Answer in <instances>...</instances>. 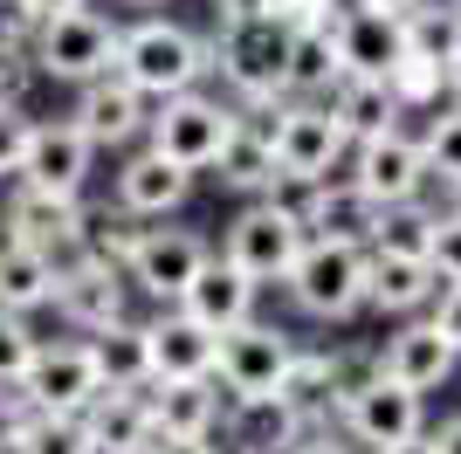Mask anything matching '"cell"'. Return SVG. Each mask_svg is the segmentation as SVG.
I'll use <instances>...</instances> for the list:
<instances>
[{"label": "cell", "instance_id": "1", "mask_svg": "<svg viewBox=\"0 0 461 454\" xmlns=\"http://www.w3.org/2000/svg\"><path fill=\"white\" fill-rule=\"evenodd\" d=\"M207 69H213V49L193 35V28L166 21V14H145V21H131V28L117 35V76H124L138 96L173 104V96L200 90Z\"/></svg>", "mask_w": 461, "mask_h": 454}, {"label": "cell", "instance_id": "2", "mask_svg": "<svg viewBox=\"0 0 461 454\" xmlns=\"http://www.w3.org/2000/svg\"><path fill=\"white\" fill-rule=\"evenodd\" d=\"M303 248H310V234H303V213L296 207H283V200H249V207L228 221L221 262L262 289V283H289V268L303 262Z\"/></svg>", "mask_w": 461, "mask_h": 454}, {"label": "cell", "instance_id": "3", "mask_svg": "<svg viewBox=\"0 0 461 454\" xmlns=\"http://www.w3.org/2000/svg\"><path fill=\"white\" fill-rule=\"evenodd\" d=\"M234 132H241V111H234V104H221V96H207V90H186V96H173V104L152 111L145 151H158V159L179 166V172H207V166H221V151H228Z\"/></svg>", "mask_w": 461, "mask_h": 454}, {"label": "cell", "instance_id": "4", "mask_svg": "<svg viewBox=\"0 0 461 454\" xmlns=\"http://www.w3.org/2000/svg\"><path fill=\"white\" fill-rule=\"evenodd\" d=\"M372 296V255L366 248H330V241H310L303 262L289 268V303L317 323H345L358 317Z\"/></svg>", "mask_w": 461, "mask_h": 454}, {"label": "cell", "instance_id": "5", "mask_svg": "<svg viewBox=\"0 0 461 454\" xmlns=\"http://www.w3.org/2000/svg\"><path fill=\"white\" fill-rule=\"evenodd\" d=\"M269 145H276V172L296 186H330V172L351 159V138L338 132V117L317 96H289L269 124Z\"/></svg>", "mask_w": 461, "mask_h": 454}, {"label": "cell", "instance_id": "6", "mask_svg": "<svg viewBox=\"0 0 461 454\" xmlns=\"http://www.w3.org/2000/svg\"><path fill=\"white\" fill-rule=\"evenodd\" d=\"M289 365H296L289 331H276V323L255 317V323H241V331L221 338V365H213V378H221V393L249 413V406H276V399H283Z\"/></svg>", "mask_w": 461, "mask_h": 454}, {"label": "cell", "instance_id": "7", "mask_svg": "<svg viewBox=\"0 0 461 454\" xmlns=\"http://www.w3.org/2000/svg\"><path fill=\"white\" fill-rule=\"evenodd\" d=\"M117 28L111 14H96V7H83V14H62V21H41L35 28V76H56V83H104V76L117 69Z\"/></svg>", "mask_w": 461, "mask_h": 454}, {"label": "cell", "instance_id": "8", "mask_svg": "<svg viewBox=\"0 0 461 454\" xmlns=\"http://www.w3.org/2000/svg\"><path fill=\"white\" fill-rule=\"evenodd\" d=\"M213 69L228 76V90L241 104H289V35L269 21H249V28H221L207 41Z\"/></svg>", "mask_w": 461, "mask_h": 454}, {"label": "cell", "instance_id": "9", "mask_svg": "<svg viewBox=\"0 0 461 454\" xmlns=\"http://www.w3.org/2000/svg\"><path fill=\"white\" fill-rule=\"evenodd\" d=\"M427 434V406L420 393H406V386H385L379 372L345 399V440L351 448H372V454H393L406 440Z\"/></svg>", "mask_w": 461, "mask_h": 454}, {"label": "cell", "instance_id": "10", "mask_svg": "<svg viewBox=\"0 0 461 454\" xmlns=\"http://www.w3.org/2000/svg\"><path fill=\"white\" fill-rule=\"evenodd\" d=\"M207 262H213V248H207L200 227H145V241H138V255H131L124 276H131L152 303H173L179 310V296L200 283Z\"/></svg>", "mask_w": 461, "mask_h": 454}, {"label": "cell", "instance_id": "11", "mask_svg": "<svg viewBox=\"0 0 461 454\" xmlns=\"http://www.w3.org/2000/svg\"><path fill=\"white\" fill-rule=\"evenodd\" d=\"M96 393H104V378H96L90 344H41L28 378H21L28 413H90Z\"/></svg>", "mask_w": 461, "mask_h": 454}, {"label": "cell", "instance_id": "12", "mask_svg": "<svg viewBox=\"0 0 461 454\" xmlns=\"http://www.w3.org/2000/svg\"><path fill=\"white\" fill-rule=\"evenodd\" d=\"M427 151H420V138H406V132H393V138H372V145H358L351 151V186L366 193L372 207H406V200H420L427 193Z\"/></svg>", "mask_w": 461, "mask_h": 454}, {"label": "cell", "instance_id": "13", "mask_svg": "<svg viewBox=\"0 0 461 454\" xmlns=\"http://www.w3.org/2000/svg\"><path fill=\"white\" fill-rule=\"evenodd\" d=\"M90 159H96L90 138H83L69 117H49V124H35V138H28V159H21L14 186L49 193V200H77L83 179H90Z\"/></svg>", "mask_w": 461, "mask_h": 454}, {"label": "cell", "instance_id": "14", "mask_svg": "<svg viewBox=\"0 0 461 454\" xmlns=\"http://www.w3.org/2000/svg\"><path fill=\"white\" fill-rule=\"evenodd\" d=\"M372 372H379L385 386H406V393H434V386L455 372V344H447L427 317H413L372 351Z\"/></svg>", "mask_w": 461, "mask_h": 454}, {"label": "cell", "instance_id": "15", "mask_svg": "<svg viewBox=\"0 0 461 454\" xmlns=\"http://www.w3.org/2000/svg\"><path fill=\"white\" fill-rule=\"evenodd\" d=\"M145 365H152V386H173V378H213V365H221V338L200 331L186 310H166V317L145 323Z\"/></svg>", "mask_w": 461, "mask_h": 454}, {"label": "cell", "instance_id": "16", "mask_svg": "<svg viewBox=\"0 0 461 454\" xmlns=\"http://www.w3.org/2000/svg\"><path fill=\"white\" fill-rule=\"evenodd\" d=\"M69 124H77L83 138H90L96 151H117V145H131L138 132H152V111H145V96L124 83V76H104V83H83L77 96V111H69Z\"/></svg>", "mask_w": 461, "mask_h": 454}, {"label": "cell", "instance_id": "17", "mask_svg": "<svg viewBox=\"0 0 461 454\" xmlns=\"http://www.w3.org/2000/svg\"><path fill=\"white\" fill-rule=\"evenodd\" d=\"M303 234L310 241H330V248H366L379 241V207H372L366 193L351 186V179H330V186H310L303 207Z\"/></svg>", "mask_w": 461, "mask_h": 454}, {"label": "cell", "instance_id": "18", "mask_svg": "<svg viewBox=\"0 0 461 454\" xmlns=\"http://www.w3.org/2000/svg\"><path fill=\"white\" fill-rule=\"evenodd\" d=\"M56 310L77 331H117L124 323V268H104L90 262V255H77V262H62V283H56Z\"/></svg>", "mask_w": 461, "mask_h": 454}, {"label": "cell", "instance_id": "19", "mask_svg": "<svg viewBox=\"0 0 461 454\" xmlns=\"http://www.w3.org/2000/svg\"><path fill=\"white\" fill-rule=\"evenodd\" d=\"M0 227H7V241L41 248V255H56V248H77V255H83V227H90V213H83L77 200H49V193L14 186Z\"/></svg>", "mask_w": 461, "mask_h": 454}, {"label": "cell", "instance_id": "20", "mask_svg": "<svg viewBox=\"0 0 461 454\" xmlns=\"http://www.w3.org/2000/svg\"><path fill=\"white\" fill-rule=\"evenodd\" d=\"M330 117H338V132L351 138V151L372 145V138H393L400 132V104H393V90L385 83H372V76H330V90L317 96Z\"/></svg>", "mask_w": 461, "mask_h": 454}, {"label": "cell", "instance_id": "21", "mask_svg": "<svg viewBox=\"0 0 461 454\" xmlns=\"http://www.w3.org/2000/svg\"><path fill=\"white\" fill-rule=\"evenodd\" d=\"M193 200V172L166 166L158 151H131L124 172H117V207L131 213V221H166Z\"/></svg>", "mask_w": 461, "mask_h": 454}, {"label": "cell", "instance_id": "22", "mask_svg": "<svg viewBox=\"0 0 461 454\" xmlns=\"http://www.w3.org/2000/svg\"><path fill=\"white\" fill-rule=\"evenodd\" d=\"M158 440H213L221 420V378H173V386H145Z\"/></svg>", "mask_w": 461, "mask_h": 454}, {"label": "cell", "instance_id": "23", "mask_svg": "<svg viewBox=\"0 0 461 454\" xmlns=\"http://www.w3.org/2000/svg\"><path fill=\"white\" fill-rule=\"evenodd\" d=\"M179 310H186L200 331H213V338H228V331H241V323H255V283L249 276H234L221 255H213L207 268H200V283L179 296Z\"/></svg>", "mask_w": 461, "mask_h": 454}, {"label": "cell", "instance_id": "24", "mask_svg": "<svg viewBox=\"0 0 461 454\" xmlns=\"http://www.w3.org/2000/svg\"><path fill=\"white\" fill-rule=\"evenodd\" d=\"M330 41H338V69H345V76H372V83H385V76L400 69V21H379V14L345 7L338 28H330Z\"/></svg>", "mask_w": 461, "mask_h": 454}, {"label": "cell", "instance_id": "25", "mask_svg": "<svg viewBox=\"0 0 461 454\" xmlns=\"http://www.w3.org/2000/svg\"><path fill=\"white\" fill-rule=\"evenodd\" d=\"M83 427H90L96 454H152L158 448V427H152L145 393H96V406L83 413Z\"/></svg>", "mask_w": 461, "mask_h": 454}, {"label": "cell", "instance_id": "26", "mask_svg": "<svg viewBox=\"0 0 461 454\" xmlns=\"http://www.w3.org/2000/svg\"><path fill=\"white\" fill-rule=\"evenodd\" d=\"M221 186L241 193V200H276V186H283V172H276V145H269V124H255V117H241V132L228 138V151H221Z\"/></svg>", "mask_w": 461, "mask_h": 454}, {"label": "cell", "instance_id": "27", "mask_svg": "<svg viewBox=\"0 0 461 454\" xmlns=\"http://www.w3.org/2000/svg\"><path fill=\"white\" fill-rule=\"evenodd\" d=\"M56 283H62L56 255L21 248V241L0 248V317H28V310H41V303H56Z\"/></svg>", "mask_w": 461, "mask_h": 454}, {"label": "cell", "instance_id": "28", "mask_svg": "<svg viewBox=\"0 0 461 454\" xmlns=\"http://www.w3.org/2000/svg\"><path fill=\"white\" fill-rule=\"evenodd\" d=\"M434 289H441V276H434V262H406V255H372V310H385V317H406L413 323V310H427L434 303Z\"/></svg>", "mask_w": 461, "mask_h": 454}, {"label": "cell", "instance_id": "29", "mask_svg": "<svg viewBox=\"0 0 461 454\" xmlns=\"http://www.w3.org/2000/svg\"><path fill=\"white\" fill-rule=\"evenodd\" d=\"M90 359H96V378H104V393H145L152 386V365H145V323H117V331H96Z\"/></svg>", "mask_w": 461, "mask_h": 454}, {"label": "cell", "instance_id": "30", "mask_svg": "<svg viewBox=\"0 0 461 454\" xmlns=\"http://www.w3.org/2000/svg\"><path fill=\"white\" fill-rule=\"evenodd\" d=\"M400 56L406 62H427V69H441L461 56V7L447 0V7H434V0H420L413 14L400 21Z\"/></svg>", "mask_w": 461, "mask_h": 454}, {"label": "cell", "instance_id": "31", "mask_svg": "<svg viewBox=\"0 0 461 454\" xmlns=\"http://www.w3.org/2000/svg\"><path fill=\"white\" fill-rule=\"evenodd\" d=\"M434 221H441V207H427V200L385 207V213H379V241H372V255H406V262H427V255H434Z\"/></svg>", "mask_w": 461, "mask_h": 454}, {"label": "cell", "instance_id": "32", "mask_svg": "<svg viewBox=\"0 0 461 454\" xmlns=\"http://www.w3.org/2000/svg\"><path fill=\"white\" fill-rule=\"evenodd\" d=\"M138 241H145V221H131V213L117 207V213H96L90 227H83V255L104 268H131Z\"/></svg>", "mask_w": 461, "mask_h": 454}, {"label": "cell", "instance_id": "33", "mask_svg": "<svg viewBox=\"0 0 461 454\" xmlns=\"http://www.w3.org/2000/svg\"><path fill=\"white\" fill-rule=\"evenodd\" d=\"M330 76H338V41L330 35L289 41V96H324Z\"/></svg>", "mask_w": 461, "mask_h": 454}, {"label": "cell", "instance_id": "34", "mask_svg": "<svg viewBox=\"0 0 461 454\" xmlns=\"http://www.w3.org/2000/svg\"><path fill=\"white\" fill-rule=\"evenodd\" d=\"M14 454H96V448H90L83 413H35L28 427H21V448Z\"/></svg>", "mask_w": 461, "mask_h": 454}, {"label": "cell", "instance_id": "35", "mask_svg": "<svg viewBox=\"0 0 461 454\" xmlns=\"http://www.w3.org/2000/svg\"><path fill=\"white\" fill-rule=\"evenodd\" d=\"M338 14H345V7H338V0H269V28H283L289 41H303V35H330V28H338Z\"/></svg>", "mask_w": 461, "mask_h": 454}, {"label": "cell", "instance_id": "36", "mask_svg": "<svg viewBox=\"0 0 461 454\" xmlns=\"http://www.w3.org/2000/svg\"><path fill=\"white\" fill-rule=\"evenodd\" d=\"M420 151H427V172H434V179L461 186V111L434 117V124H427V138H420Z\"/></svg>", "mask_w": 461, "mask_h": 454}, {"label": "cell", "instance_id": "37", "mask_svg": "<svg viewBox=\"0 0 461 454\" xmlns=\"http://www.w3.org/2000/svg\"><path fill=\"white\" fill-rule=\"evenodd\" d=\"M385 90H393V104H400V111H427V104H441L447 76L427 69V62H406V56H400V69L385 76Z\"/></svg>", "mask_w": 461, "mask_h": 454}, {"label": "cell", "instance_id": "38", "mask_svg": "<svg viewBox=\"0 0 461 454\" xmlns=\"http://www.w3.org/2000/svg\"><path fill=\"white\" fill-rule=\"evenodd\" d=\"M41 338L28 331L21 317H0V386H21L28 378V365H35Z\"/></svg>", "mask_w": 461, "mask_h": 454}, {"label": "cell", "instance_id": "39", "mask_svg": "<svg viewBox=\"0 0 461 454\" xmlns=\"http://www.w3.org/2000/svg\"><path fill=\"white\" fill-rule=\"evenodd\" d=\"M28 138H35V117H28V111H7V104H0V179H21Z\"/></svg>", "mask_w": 461, "mask_h": 454}, {"label": "cell", "instance_id": "40", "mask_svg": "<svg viewBox=\"0 0 461 454\" xmlns=\"http://www.w3.org/2000/svg\"><path fill=\"white\" fill-rule=\"evenodd\" d=\"M427 262H434L441 283H461V207H447L441 221H434V255H427Z\"/></svg>", "mask_w": 461, "mask_h": 454}, {"label": "cell", "instance_id": "41", "mask_svg": "<svg viewBox=\"0 0 461 454\" xmlns=\"http://www.w3.org/2000/svg\"><path fill=\"white\" fill-rule=\"evenodd\" d=\"M28 83H35V56L28 49H0V104L28 111Z\"/></svg>", "mask_w": 461, "mask_h": 454}, {"label": "cell", "instance_id": "42", "mask_svg": "<svg viewBox=\"0 0 461 454\" xmlns=\"http://www.w3.org/2000/svg\"><path fill=\"white\" fill-rule=\"evenodd\" d=\"M28 399H21V386H0V454H14L21 448V427H28Z\"/></svg>", "mask_w": 461, "mask_h": 454}, {"label": "cell", "instance_id": "43", "mask_svg": "<svg viewBox=\"0 0 461 454\" xmlns=\"http://www.w3.org/2000/svg\"><path fill=\"white\" fill-rule=\"evenodd\" d=\"M427 323L455 344V359H461V283H441V289H434V317H427Z\"/></svg>", "mask_w": 461, "mask_h": 454}, {"label": "cell", "instance_id": "44", "mask_svg": "<svg viewBox=\"0 0 461 454\" xmlns=\"http://www.w3.org/2000/svg\"><path fill=\"white\" fill-rule=\"evenodd\" d=\"M0 49H35V21L21 0H0Z\"/></svg>", "mask_w": 461, "mask_h": 454}, {"label": "cell", "instance_id": "45", "mask_svg": "<svg viewBox=\"0 0 461 454\" xmlns=\"http://www.w3.org/2000/svg\"><path fill=\"white\" fill-rule=\"evenodd\" d=\"M269 14V0H213V21L221 28H249V21Z\"/></svg>", "mask_w": 461, "mask_h": 454}, {"label": "cell", "instance_id": "46", "mask_svg": "<svg viewBox=\"0 0 461 454\" xmlns=\"http://www.w3.org/2000/svg\"><path fill=\"white\" fill-rule=\"evenodd\" d=\"M289 454H358V448H351L345 434H324V427H310V434L296 440V448H289Z\"/></svg>", "mask_w": 461, "mask_h": 454}, {"label": "cell", "instance_id": "47", "mask_svg": "<svg viewBox=\"0 0 461 454\" xmlns=\"http://www.w3.org/2000/svg\"><path fill=\"white\" fill-rule=\"evenodd\" d=\"M21 7H28V21H62V14H83V7H90V0H21Z\"/></svg>", "mask_w": 461, "mask_h": 454}, {"label": "cell", "instance_id": "48", "mask_svg": "<svg viewBox=\"0 0 461 454\" xmlns=\"http://www.w3.org/2000/svg\"><path fill=\"white\" fill-rule=\"evenodd\" d=\"M351 7H358V14H379V21H406L420 0H351Z\"/></svg>", "mask_w": 461, "mask_h": 454}, {"label": "cell", "instance_id": "49", "mask_svg": "<svg viewBox=\"0 0 461 454\" xmlns=\"http://www.w3.org/2000/svg\"><path fill=\"white\" fill-rule=\"evenodd\" d=\"M427 440H434V454H461V413H447Z\"/></svg>", "mask_w": 461, "mask_h": 454}, {"label": "cell", "instance_id": "50", "mask_svg": "<svg viewBox=\"0 0 461 454\" xmlns=\"http://www.w3.org/2000/svg\"><path fill=\"white\" fill-rule=\"evenodd\" d=\"M152 454H221V448H213V440H158Z\"/></svg>", "mask_w": 461, "mask_h": 454}, {"label": "cell", "instance_id": "51", "mask_svg": "<svg viewBox=\"0 0 461 454\" xmlns=\"http://www.w3.org/2000/svg\"><path fill=\"white\" fill-rule=\"evenodd\" d=\"M447 111H461V56L447 62Z\"/></svg>", "mask_w": 461, "mask_h": 454}, {"label": "cell", "instance_id": "52", "mask_svg": "<svg viewBox=\"0 0 461 454\" xmlns=\"http://www.w3.org/2000/svg\"><path fill=\"white\" fill-rule=\"evenodd\" d=\"M393 454H434V440L420 434V440H406V448H393Z\"/></svg>", "mask_w": 461, "mask_h": 454}, {"label": "cell", "instance_id": "53", "mask_svg": "<svg viewBox=\"0 0 461 454\" xmlns=\"http://www.w3.org/2000/svg\"><path fill=\"white\" fill-rule=\"evenodd\" d=\"M131 7H166V0H131Z\"/></svg>", "mask_w": 461, "mask_h": 454}, {"label": "cell", "instance_id": "54", "mask_svg": "<svg viewBox=\"0 0 461 454\" xmlns=\"http://www.w3.org/2000/svg\"><path fill=\"white\" fill-rule=\"evenodd\" d=\"M455 207H461V186H455Z\"/></svg>", "mask_w": 461, "mask_h": 454}, {"label": "cell", "instance_id": "55", "mask_svg": "<svg viewBox=\"0 0 461 454\" xmlns=\"http://www.w3.org/2000/svg\"><path fill=\"white\" fill-rule=\"evenodd\" d=\"M455 7H461V0H455Z\"/></svg>", "mask_w": 461, "mask_h": 454}]
</instances>
